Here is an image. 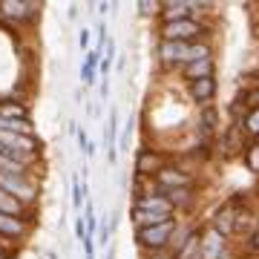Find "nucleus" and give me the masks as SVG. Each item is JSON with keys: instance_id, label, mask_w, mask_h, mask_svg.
<instances>
[{"instance_id": "9", "label": "nucleus", "mask_w": 259, "mask_h": 259, "mask_svg": "<svg viewBox=\"0 0 259 259\" xmlns=\"http://www.w3.org/2000/svg\"><path fill=\"white\" fill-rule=\"evenodd\" d=\"M207 225H210L213 231L222 233L225 239H233V236H236V204H233V199L219 204V207L213 210V216L207 219Z\"/></svg>"}, {"instance_id": "13", "label": "nucleus", "mask_w": 259, "mask_h": 259, "mask_svg": "<svg viewBox=\"0 0 259 259\" xmlns=\"http://www.w3.org/2000/svg\"><path fill=\"white\" fill-rule=\"evenodd\" d=\"M29 233H32V219H18V216H6V213H0V239L23 242Z\"/></svg>"}, {"instance_id": "27", "label": "nucleus", "mask_w": 259, "mask_h": 259, "mask_svg": "<svg viewBox=\"0 0 259 259\" xmlns=\"http://www.w3.org/2000/svg\"><path fill=\"white\" fill-rule=\"evenodd\" d=\"M130 136H133V121H127V127H124V136H121V150H127Z\"/></svg>"}, {"instance_id": "34", "label": "nucleus", "mask_w": 259, "mask_h": 259, "mask_svg": "<svg viewBox=\"0 0 259 259\" xmlns=\"http://www.w3.org/2000/svg\"><path fill=\"white\" fill-rule=\"evenodd\" d=\"M0 153H3V150H0Z\"/></svg>"}, {"instance_id": "5", "label": "nucleus", "mask_w": 259, "mask_h": 259, "mask_svg": "<svg viewBox=\"0 0 259 259\" xmlns=\"http://www.w3.org/2000/svg\"><path fill=\"white\" fill-rule=\"evenodd\" d=\"M0 190L20 199L32 210H35L37 199H40V185L35 182V176H3L0 173Z\"/></svg>"}, {"instance_id": "21", "label": "nucleus", "mask_w": 259, "mask_h": 259, "mask_svg": "<svg viewBox=\"0 0 259 259\" xmlns=\"http://www.w3.org/2000/svg\"><path fill=\"white\" fill-rule=\"evenodd\" d=\"M242 164L248 167V173L259 176V141H248V147L242 153Z\"/></svg>"}, {"instance_id": "26", "label": "nucleus", "mask_w": 259, "mask_h": 259, "mask_svg": "<svg viewBox=\"0 0 259 259\" xmlns=\"http://www.w3.org/2000/svg\"><path fill=\"white\" fill-rule=\"evenodd\" d=\"M78 47L90 52V29H87V26H83L81 32H78Z\"/></svg>"}, {"instance_id": "16", "label": "nucleus", "mask_w": 259, "mask_h": 259, "mask_svg": "<svg viewBox=\"0 0 259 259\" xmlns=\"http://www.w3.org/2000/svg\"><path fill=\"white\" fill-rule=\"evenodd\" d=\"M35 167H37V161L9 156V153H0V173H3V176H32Z\"/></svg>"}, {"instance_id": "22", "label": "nucleus", "mask_w": 259, "mask_h": 259, "mask_svg": "<svg viewBox=\"0 0 259 259\" xmlns=\"http://www.w3.org/2000/svg\"><path fill=\"white\" fill-rule=\"evenodd\" d=\"M87 196H90V187H87V182L81 185V179L75 176V179H72V207H75V210H81L83 204H87Z\"/></svg>"}, {"instance_id": "25", "label": "nucleus", "mask_w": 259, "mask_h": 259, "mask_svg": "<svg viewBox=\"0 0 259 259\" xmlns=\"http://www.w3.org/2000/svg\"><path fill=\"white\" fill-rule=\"evenodd\" d=\"M75 239L83 245V239H87V222H83V213L81 216H75Z\"/></svg>"}, {"instance_id": "18", "label": "nucleus", "mask_w": 259, "mask_h": 259, "mask_svg": "<svg viewBox=\"0 0 259 259\" xmlns=\"http://www.w3.org/2000/svg\"><path fill=\"white\" fill-rule=\"evenodd\" d=\"M0 118H20V121H32L29 107L23 101H18L15 95H0Z\"/></svg>"}, {"instance_id": "11", "label": "nucleus", "mask_w": 259, "mask_h": 259, "mask_svg": "<svg viewBox=\"0 0 259 259\" xmlns=\"http://www.w3.org/2000/svg\"><path fill=\"white\" fill-rule=\"evenodd\" d=\"M187 18H196L193 0H161L158 23H176V20H187Z\"/></svg>"}, {"instance_id": "31", "label": "nucleus", "mask_w": 259, "mask_h": 259, "mask_svg": "<svg viewBox=\"0 0 259 259\" xmlns=\"http://www.w3.org/2000/svg\"><path fill=\"white\" fill-rule=\"evenodd\" d=\"M0 259H9V253H6V248L0 245Z\"/></svg>"}, {"instance_id": "10", "label": "nucleus", "mask_w": 259, "mask_h": 259, "mask_svg": "<svg viewBox=\"0 0 259 259\" xmlns=\"http://www.w3.org/2000/svg\"><path fill=\"white\" fill-rule=\"evenodd\" d=\"M133 207H136V210H147V213H158V216H176V210H173L170 199H167L161 190H156V185L150 187L144 196L133 199Z\"/></svg>"}, {"instance_id": "23", "label": "nucleus", "mask_w": 259, "mask_h": 259, "mask_svg": "<svg viewBox=\"0 0 259 259\" xmlns=\"http://www.w3.org/2000/svg\"><path fill=\"white\" fill-rule=\"evenodd\" d=\"M199 58H213V40H196V44H190V61H199Z\"/></svg>"}, {"instance_id": "2", "label": "nucleus", "mask_w": 259, "mask_h": 259, "mask_svg": "<svg viewBox=\"0 0 259 259\" xmlns=\"http://www.w3.org/2000/svg\"><path fill=\"white\" fill-rule=\"evenodd\" d=\"M179 231V216L167 219L161 225H150V228H136L133 231V239L139 245V253H161V250H170L173 245V236Z\"/></svg>"}, {"instance_id": "14", "label": "nucleus", "mask_w": 259, "mask_h": 259, "mask_svg": "<svg viewBox=\"0 0 259 259\" xmlns=\"http://www.w3.org/2000/svg\"><path fill=\"white\" fill-rule=\"evenodd\" d=\"M216 75V58H199V61H190L179 69V78L185 83H196L202 78H213Z\"/></svg>"}, {"instance_id": "12", "label": "nucleus", "mask_w": 259, "mask_h": 259, "mask_svg": "<svg viewBox=\"0 0 259 259\" xmlns=\"http://www.w3.org/2000/svg\"><path fill=\"white\" fill-rule=\"evenodd\" d=\"M216 95H219V81H216V75H213V78H202V81H196V83H187V98H190V104H196L199 110L207 107V104H213Z\"/></svg>"}, {"instance_id": "29", "label": "nucleus", "mask_w": 259, "mask_h": 259, "mask_svg": "<svg viewBox=\"0 0 259 259\" xmlns=\"http://www.w3.org/2000/svg\"><path fill=\"white\" fill-rule=\"evenodd\" d=\"M110 95V78H104L101 81V98H107Z\"/></svg>"}, {"instance_id": "4", "label": "nucleus", "mask_w": 259, "mask_h": 259, "mask_svg": "<svg viewBox=\"0 0 259 259\" xmlns=\"http://www.w3.org/2000/svg\"><path fill=\"white\" fill-rule=\"evenodd\" d=\"M167 161H170V153H164V150L144 144V147L136 150V161H133V176L153 182V179H156V173L167 164Z\"/></svg>"}, {"instance_id": "8", "label": "nucleus", "mask_w": 259, "mask_h": 259, "mask_svg": "<svg viewBox=\"0 0 259 259\" xmlns=\"http://www.w3.org/2000/svg\"><path fill=\"white\" fill-rule=\"evenodd\" d=\"M231 245L233 242L225 239L219 231H213L210 225H202V236H199V253H202V259H222V253Z\"/></svg>"}, {"instance_id": "1", "label": "nucleus", "mask_w": 259, "mask_h": 259, "mask_svg": "<svg viewBox=\"0 0 259 259\" xmlns=\"http://www.w3.org/2000/svg\"><path fill=\"white\" fill-rule=\"evenodd\" d=\"M158 40L170 44H196V40H213V23L202 18H187L176 23H158Z\"/></svg>"}, {"instance_id": "24", "label": "nucleus", "mask_w": 259, "mask_h": 259, "mask_svg": "<svg viewBox=\"0 0 259 259\" xmlns=\"http://www.w3.org/2000/svg\"><path fill=\"white\" fill-rule=\"evenodd\" d=\"M158 9H161V0H139L141 18H158Z\"/></svg>"}, {"instance_id": "7", "label": "nucleus", "mask_w": 259, "mask_h": 259, "mask_svg": "<svg viewBox=\"0 0 259 259\" xmlns=\"http://www.w3.org/2000/svg\"><path fill=\"white\" fill-rule=\"evenodd\" d=\"M40 15V3L29 0H0V18L9 20L12 26H26Z\"/></svg>"}, {"instance_id": "32", "label": "nucleus", "mask_w": 259, "mask_h": 259, "mask_svg": "<svg viewBox=\"0 0 259 259\" xmlns=\"http://www.w3.org/2000/svg\"><path fill=\"white\" fill-rule=\"evenodd\" d=\"M107 259H115V253H112V250H107Z\"/></svg>"}, {"instance_id": "3", "label": "nucleus", "mask_w": 259, "mask_h": 259, "mask_svg": "<svg viewBox=\"0 0 259 259\" xmlns=\"http://www.w3.org/2000/svg\"><path fill=\"white\" fill-rule=\"evenodd\" d=\"M153 185H156V190L167 193V190H176V187L199 185V173H193V170H190V167H185V164H179L176 158H170V161H167V164L156 173Z\"/></svg>"}, {"instance_id": "33", "label": "nucleus", "mask_w": 259, "mask_h": 259, "mask_svg": "<svg viewBox=\"0 0 259 259\" xmlns=\"http://www.w3.org/2000/svg\"><path fill=\"white\" fill-rule=\"evenodd\" d=\"M256 78H259V75H256ZM256 83H259V81H256Z\"/></svg>"}, {"instance_id": "19", "label": "nucleus", "mask_w": 259, "mask_h": 259, "mask_svg": "<svg viewBox=\"0 0 259 259\" xmlns=\"http://www.w3.org/2000/svg\"><path fill=\"white\" fill-rule=\"evenodd\" d=\"M98 64H101V49L95 47L83 55V64H81V81L83 87H93L98 81Z\"/></svg>"}, {"instance_id": "15", "label": "nucleus", "mask_w": 259, "mask_h": 259, "mask_svg": "<svg viewBox=\"0 0 259 259\" xmlns=\"http://www.w3.org/2000/svg\"><path fill=\"white\" fill-rule=\"evenodd\" d=\"M219 144H222V156H239L242 158V153L248 147V139L242 136V130L236 124H228L219 133Z\"/></svg>"}, {"instance_id": "20", "label": "nucleus", "mask_w": 259, "mask_h": 259, "mask_svg": "<svg viewBox=\"0 0 259 259\" xmlns=\"http://www.w3.org/2000/svg\"><path fill=\"white\" fill-rule=\"evenodd\" d=\"M0 213H6V216H18V219H32V207H26V204L20 202V199H15V196L3 193L0 190Z\"/></svg>"}, {"instance_id": "6", "label": "nucleus", "mask_w": 259, "mask_h": 259, "mask_svg": "<svg viewBox=\"0 0 259 259\" xmlns=\"http://www.w3.org/2000/svg\"><path fill=\"white\" fill-rule=\"evenodd\" d=\"M156 61L161 72H176L190 61V44H170V40H158L156 47Z\"/></svg>"}, {"instance_id": "30", "label": "nucleus", "mask_w": 259, "mask_h": 259, "mask_svg": "<svg viewBox=\"0 0 259 259\" xmlns=\"http://www.w3.org/2000/svg\"><path fill=\"white\" fill-rule=\"evenodd\" d=\"M112 3H98V15H110Z\"/></svg>"}, {"instance_id": "17", "label": "nucleus", "mask_w": 259, "mask_h": 259, "mask_svg": "<svg viewBox=\"0 0 259 259\" xmlns=\"http://www.w3.org/2000/svg\"><path fill=\"white\" fill-rule=\"evenodd\" d=\"M242 130V136L248 141H259V110H239L233 112V121Z\"/></svg>"}, {"instance_id": "28", "label": "nucleus", "mask_w": 259, "mask_h": 259, "mask_svg": "<svg viewBox=\"0 0 259 259\" xmlns=\"http://www.w3.org/2000/svg\"><path fill=\"white\" fill-rule=\"evenodd\" d=\"M141 259H176V256H173L170 250H161V253H144Z\"/></svg>"}]
</instances>
